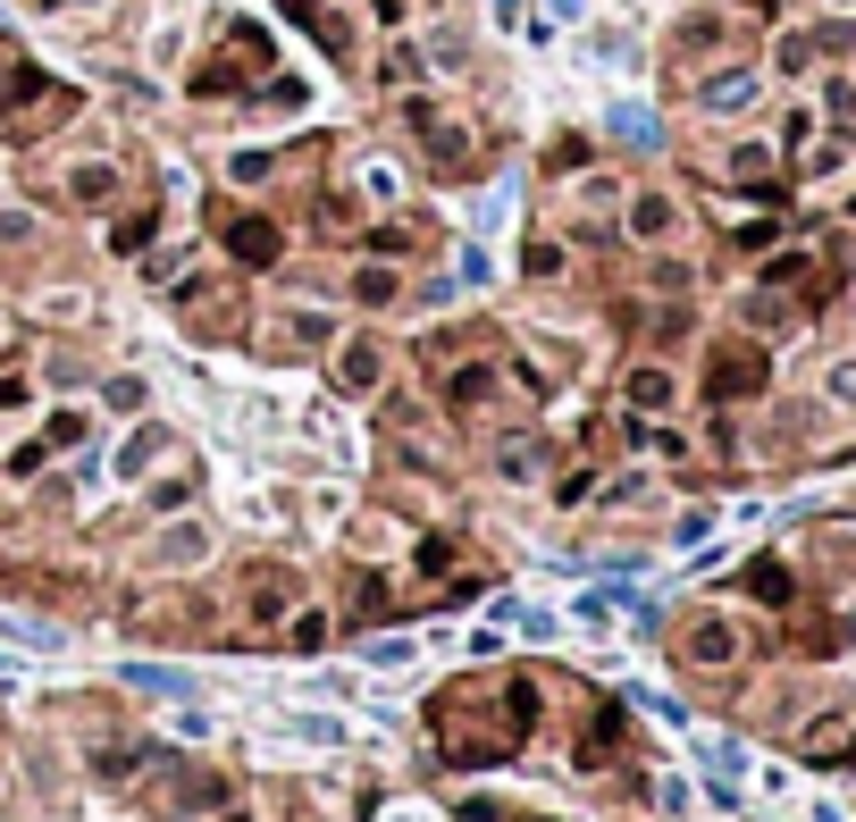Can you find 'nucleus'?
<instances>
[{"label": "nucleus", "mask_w": 856, "mask_h": 822, "mask_svg": "<svg viewBox=\"0 0 856 822\" xmlns=\"http://www.w3.org/2000/svg\"><path fill=\"white\" fill-rule=\"evenodd\" d=\"M747 93H756V77H714V84H705V101H714V110H739Z\"/></svg>", "instance_id": "f257e3e1"}, {"label": "nucleus", "mask_w": 856, "mask_h": 822, "mask_svg": "<svg viewBox=\"0 0 856 822\" xmlns=\"http://www.w3.org/2000/svg\"><path fill=\"white\" fill-rule=\"evenodd\" d=\"M630 403H647V412H655V403H672V378H655V369H638V378H630Z\"/></svg>", "instance_id": "f03ea898"}, {"label": "nucleus", "mask_w": 856, "mask_h": 822, "mask_svg": "<svg viewBox=\"0 0 856 822\" xmlns=\"http://www.w3.org/2000/svg\"><path fill=\"white\" fill-rule=\"evenodd\" d=\"M832 395H839V403H856V362H839V369H832Z\"/></svg>", "instance_id": "7ed1b4c3"}]
</instances>
